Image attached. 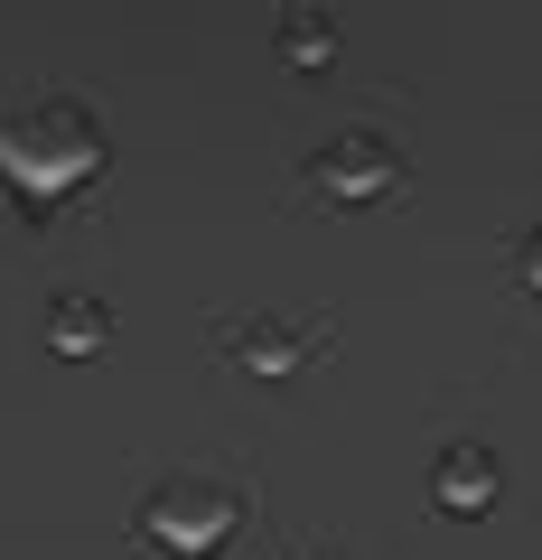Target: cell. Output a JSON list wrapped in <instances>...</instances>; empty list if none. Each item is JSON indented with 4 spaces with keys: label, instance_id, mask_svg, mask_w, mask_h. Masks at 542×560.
Instances as JSON below:
<instances>
[{
    "label": "cell",
    "instance_id": "1",
    "mask_svg": "<svg viewBox=\"0 0 542 560\" xmlns=\"http://www.w3.org/2000/svg\"><path fill=\"white\" fill-rule=\"evenodd\" d=\"M103 168V131L76 94H38L20 113H0V178L20 197H66Z\"/></svg>",
    "mask_w": 542,
    "mask_h": 560
},
{
    "label": "cell",
    "instance_id": "2",
    "mask_svg": "<svg viewBox=\"0 0 542 560\" xmlns=\"http://www.w3.org/2000/svg\"><path fill=\"white\" fill-rule=\"evenodd\" d=\"M150 533L160 541H216L224 533V495H160L150 504Z\"/></svg>",
    "mask_w": 542,
    "mask_h": 560
},
{
    "label": "cell",
    "instance_id": "3",
    "mask_svg": "<svg viewBox=\"0 0 542 560\" xmlns=\"http://www.w3.org/2000/svg\"><path fill=\"white\" fill-rule=\"evenodd\" d=\"M103 327H113V318H103V300H57V308H47V337H57V355H94Z\"/></svg>",
    "mask_w": 542,
    "mask_h": 560
}]
</instances>
